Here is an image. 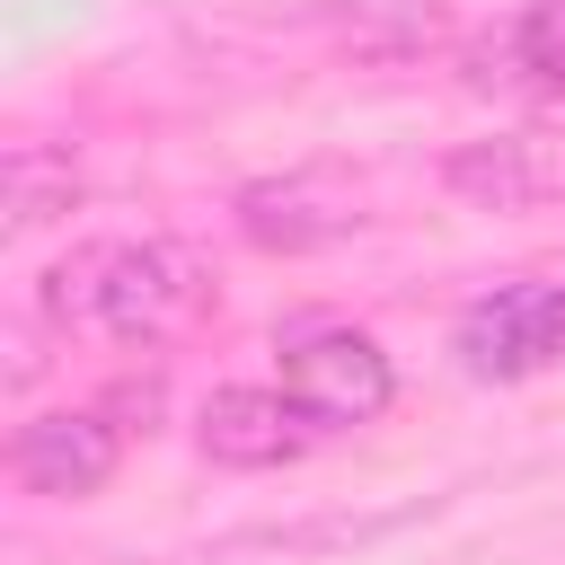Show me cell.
<instances>
[{"label": "cell", "instance_id": "obj_1", "mask_svg": "<svg viewBox=\"0 0 565 565\" xmlns=\"http://www.w3.org/2000/svg\"><path fill=\"white\" fill-rule=\"evenodd\" d=\"M212 309V282L185 247L168 238H124V247H79L44 274V318L62 327H106L124 344H168Z\"/></svg>", "mask_w": 565, "mask_h": 565}, {"label": "cell", "instance_id": "obj_2", "mask_svg": "<svg viewBox=\"0 0 565 565\" xmlns=\"http://www.w3.org/2000/svg\"><path fill=\"white\" fill-rule=\"evenodd\" d=\"M282 397L300 406V424L344 433V424L388 415L397 371H388V353H380L362 327H300V335L282 344Z\"/></svg>", "mask_w": 565, "mask_h": 565}, {"label": "cell", "instance_id": "obj_3", "mask_svg": "<svg viewBox=\"0 0 565 565\" xmlns=\"http://www.w3.org/2000/svg\"><path fill=\"white\" fill-rule=\"evenodd\" d=\"M450 353L468 380H530L565 362V282H503L459 309Z\"/></svg>", "mask_w": 565, "mask_h": 565}, {"label": "cell", "instance_id": "obj_4", "mask_svg": "<svg viewBox=\"0 0 565 565\" xmlns=\"http://www.w3.org/2000/svg\"><path fill=\"white\" fill-rule=\"evenodd\" d=\"M115 415L106 406H53V415H26L18 441H9V468L26 494H53V503H79L115 477Z\"/></svg>", "mask_w": 565, "mask_h": 565}, {"label": "cell", "instance_id": "obj_5", "mask_svg": "<svg viewBox=\"0 0 565 565\" xmlns=\"http://www.w3.org/2000/svg\"><path fill=\"white\" fill-rule=\"evenodd\" d=\"M459 79L477 97H565V0H530L494 18L459 53Z\"/></svg>", "mask_w": 565, "mask_h": 565}, {"label": "cell", "instance_id": "obj_6", "mask_svg": "<svg viewBox=\"0 0 565 565\" xmlns=\"http://www.w3.org/2000/svg\"><path fill=\"white\" fill-rule=\"evenodd\" d=\"M194 441L212 468H282L300 450V406L282 388H212L194 415Z\"/></svg>", "mask_w": 565, "mask_h": 565}, {"label": "cell", "instance_id": "obj_7", "mask_svg": "<svg viewBox=\"0 0 565 565\" xmlns=\"http://www.w3.org/2000/svg\"><path fill=\"white\" fill-rule=\"evenodd\" d=\"M353 221H362L353 194H335V185H318V177H274V185H247V194H238V230H247L256 247H282V256L327 247V238H344Z\"/></svg>", "mask_w": 565, "mask_h": 565}, {"label": "cell", "instance_id": "obj_8", "mask_svg": "<svg viewBox=\"0 0 565 565\" xmlns=\"http://www.w3.org/2000/svg\"><path fill=\"white\" fill-rule=\"evenodd\" d=\"M450 194L459 203H477V212H530L547 185H556V159H547V141L539 132H494V141H468V150H450Z\"/></svg>", "mask_w": 565, "mask_h": 565}, {"label": "cell", "instance_id": "obj_9", "mask_svg": "<svg viewBox=\"0 0 565 565\" xmlns=\"http://www.w3.org/2000/svg\"><path fill=\"white\" fill-rule=\"evenodd\" d=\"M71 203H79V168H71V150H53V141H9V159H0V212H9V238L62 221Z\"/></svg>", "mask_w": 565, "mask_h": 565}, {"label": "cell", "instance_id": "obj_10", "mask_svg": "<svg viewBox=\"0 0 565 565\" xmlns=\"http://www.w3.org/2000/svg\"><path fill=\"white\" fill-rule=\"evenodd\" d=\"M106 415H159V380H124L115 397H106ZM124 433V424H115Z\"/></svg>", "mask_w": 565, "mask_h": 565}]
</instances>
